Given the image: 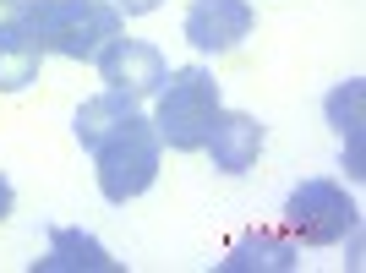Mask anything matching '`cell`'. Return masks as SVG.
Returning <instances> with one entry per match:
<instances>
[{"label": "cell", "mask_w": 366, "mask_h": 273, "mask_svg": "<svg viewBox=\"0 0 366 273\" xmlns=\"http://www.w3.org/2000/svg\"><path fill=\"white\" fill-rule=\"evenodd\" d=\"M132 109H137V99H132V93H115V88H104V93H93V99H82V109H76V121H71L76 142H82V148H93V142H99L109 126H121Z\"/></svg>", "instance_id": "cell-10"}, {"label": "cell", "mask_w": 366, "mask_h": 273, "mask_svg": "<svg viewBox=\"0 0 366 273\" xmlns=\"http://www.w3.org/2000/svg\"><path fill=\"white\" fill-rule=\"evenodd\" d=\"M99 76H104V88H115V93H132V99H153L159 93V82L169 76V66H164V55L148 44V39H109L99 55Z\"/></svg>", "instance_id": "cell-5"}, {"label": "cell", "mask_w": 366, "mask_h": 273, "mask_svg": "<svg viewBox=\"0 0 366 273\" xmlns=\"http://www.w3.org/2000/svg\"><path fill=\"white\" fill-rule=\"evenodd\" d=\"M355 213H361L355 197L339 181H328V175H312V181H301L285 197V224L306 246H339L355 229Z\"/></svg>", "instance_id": "cell-4"}, {"label": "cell", "mask_w": 366, "mask_h": 273, "mask_svg": "<svg viewBox=\"0 0 366 273\" xmlns=\"http://www.w3.org/2000/svg\"><path fill=\"white\" fill-rule=\"evenodd\" d=\"M121 16H148V11H159V0H109Z\"/></svg>", "instance_id": "cell-14"}, {"label": "cell", "mask_w": 366, "mask_h": 273, "mask_svg": "<svg viewBox=\"0 0 366 273\" xmlns=\"http://www.w3.org/2000/svg\"><path fill=\"white\" fill-rule=\"evenodd\" d=\"M361 99H366L361 76H350L345 88L328 93V121H334V131L350 142V175H355V181L366 175V169H361Z\"/></svg>", "instance_id": "cell-11"}, {"label": "cell", "mask_w": 366, "mask_h": 273, "mask_svg": "<svg viewBox=\"0 0 366 273\" xmlns=\"http://www.w3.org/2000/svg\"><path fill=\"white\" fill-rule=\"evenodd\" d=\"M88 153H93V175H99L104 202H132V197H142V192L159 181L164 142H159V131H153L148 115L132 109V115H126L121 126H109Z\"/></svg>", "instance_id": "cell-1"}, {"label": "cell", "mask_w": 366, "mask_h": 273, "mask_svg": "<svg viewBox=\"0 0 366 273\" xmlns=\"http://www.w3.org/2000/svg\"><path fill=\"white\" fill-rule=\"evenodd\" d=\"M257 11H252V0H192L186 6V44L202 49V55H224L235 49L252 33Z\"/></svg>", "instance_id": "cell-6"}, {"label": "cell", "mask_w": 366, "mask_h": 273, "mask_svg": "<svg viewBox=\"0 0 366 273\" xmlns=\"http://www.w3.org/2000/svg\"><path fill=\"white\" fill-rule=\"evenodd\" d=\"M11 202H16V192H11V181H6V175H0V219H6V213H11Z\"/></svg>", "instance_id": "cell-15"}, {"label": "cell", "mask_w": 366, "mask_h": 273, "mask_svg": "<svg viewBox=\"0 0 366 273\" xmlns=\"http://www.w3.org/2000/svg\"><path fill=\"white\" fill-rule=\"evenodd\" d=\"M224 268H295V252L285 241H268V235H252L224 257Z\"/></svg>", "instance_id": "cell-12"}, {"label": "cell", "mask_w": 366, "mask_h": 273, "mask_svg": "<svg viewBox=\"0 0 366 273\" xmlns=\"http://www.w3.org/2000/svg\"><path fill=\"white\" fill-rule=\"evenodd\" d=\"M28 11H33V0H0V33L28 28Z\"/></svg>", "instance_id": "cell-13"}, {"label": "cell", "mask_w": 366, "mask_h": 273, "mask_svg": "<svg viewBox=\"0 0 366 273\" xmlns=\"http://www.w3.org/2000/svg\"><path fill=\"white\" fill-rule=\"evenodd\" d=\"M121 273V262L109 257V246L104 241H93L88 229H55L49 235V252L39 262H33V273Z\"/></svg>", "instance_id": "cell-8"}, {"label": "cell", "mask_w": 366, "mask_h": 273, "mask_svg": "<svg viewBox=\"0 0 366 273\" xmlns=\"http://www.w3.org/2000/svg\"><path fill=\"white\" fill-rule=\"evenodd\" d=\"M202 148H208L214 169H224V175H246V169L257 164V153H262V126H257V115H246V109H219Z\"/></svg>", "instance_id": "cell-7"}, {"label": "cell", "mask_w": 366, "mask_h": 273, "mask_svg": "<svg viewBox=\"0 0 366 273\" xmlns=\"http://www.w3.org/2000/svg\"><path fill=\"white\" fill-rule=\"evenodd\" d=\"M39 66H44V49L33 44L28 28L0 33V93H22L39 82Z\"/></svg>", "instance_id": "cell-9"}, {"label": "cell", "mask_w": 366, "mask_h": 273, "mask_svg": "<svg viewBox=\"0 0 366 273\" xmlns=\"http://www.w3.org/2000/svg\"><path fill=\"white\" fill-rule=\"evenodd\" d=\"M219 82L208 66H175L153 93V131L159 142H169L175 153H202L208 126L219 115Z\"/></svg>", "instance_id": "cell-3"}, {"label": "cell", "mask_w": 366, "mask_h": 273, "mask_svg": "<svg viewBox=\"0 0 366 273\" xmlns=\"http://www.w3.org/2000/svg\"><path fill=\"white\" fill-rule=\"evenodd\" d=\"M28 33L44 55H66V61H93L109 39L126 33V16L109 0H33Z\"/></svg>", "instance_id": "cell-2"}]
</instances>
